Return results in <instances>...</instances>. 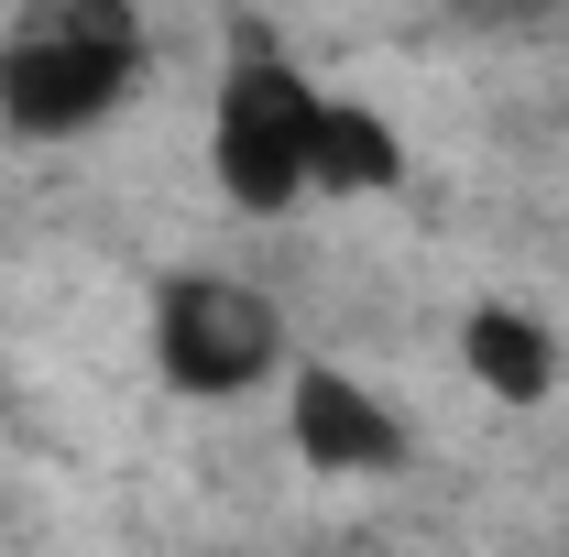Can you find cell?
I'll list each match as a JSON object with an SVG mask.
<instances>
[{
  "label": "cell",
  "instance_id": "cell-4",
  "mask_svg": "<svg viewBox=\"0 0 569 557\" xmlns=\"http://www.w3.org/2000/svg\"><path fill=\"white\" fill-rule=\"evenodd\" d=\"M284 437H296L307 470H340V482H383V470L417 459L406 416H395L372 383H351L340 361H296V372H284Z\"/></svg>",
  "mask_w": 569,
  "mask_h": 557
},
{
  "label": "cell",
  "instance_id": "cell-3",
  "mask_svg": "<svg viewBox=\"0 0 569 557\" xmlns=\"http://www.w3.org/2000/svg\"><path fill=\"white\" fill-rule=\"evenodd\" d=\"M153 372L187 405H230L284 372V317L230 274H164L153 284Z\"/></svg>",
  "mask_w": 569,
  "mask_h": 557
},
{
  "label": "cell",
  "instance_id": "cell-5",
  "mask_svg": "<svg viewBox=\"0 0 569 557\" xmlns=\"http://www.w3.org/2000/svg\"><path fill=\"white\" fill-rule=\"evenodd\" d=\"M460 372H471L493 405H548V394H559V328L482 295V306L460 317Z\"/></svg>",
  "mask_w": 569,
  "mask_h": 557
},
{
  "label": "cell",
  "instance_id": "cell-6",
  "mask_svg": "<svg viewBox=\"0 0 569 557\" xmlns=\"http://www.w3.org/2000/svg\"><path fill=\"white\" fill-rule=\"evenodd\" d=\"M406 186V132L361 99H318V142H307V198H383Z\"/></svg>",
  "mask_w": 569,
  "mask_h": 557
},
{
  "label": "cell",
  "instance_id": "cell-2",
  "mask_svg": "<svg viewBox=\"0 0 569 557\" xmlns=\"http://www.w3.org/2000/svg\"><path fill=\"white\" fill-rule=\"evenodd\" d=\"M318 77L274 44V22H230V77H219V121H209V164L219 198L241 219H284L307 198V142H318Z\"/></svg>",
  "mask_w": 569,
  "mask_h": 557
},
{
  "label": "cell",
  "instance_id": "cell-1",
  "mask_svg": "<svg viewBox=\"0 0 569 557\" xmlns=\"http://www.w3.org/2000/svg\"><path fill=\"white\" fill-rule=\"evenodd\" d=\"M153 33L132 0H56L0 33V121L22 142H77L142 99Z\"/></svg>",
  "mask_w": 569,
  "mask_h": 557
}]
</instances>
